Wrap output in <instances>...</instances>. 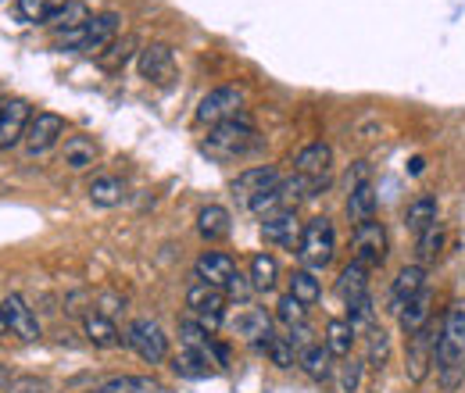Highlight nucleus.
Returning a JSON list of instances; mask_svg holds the SVG:
<instances>
[{
  "instance_id": "nucleus-1",
  "label": "nucleus",
  "mask_w": 465,
  "mask_h": 393,
  "mask_svg": "<svg viewBox=\"0 0 465 393\" xmlns=\"http://www.w3.org/2000/svg\"><path fill=\"white\" fill-rule=\"evenodd\" d=\"M265 147V140L258 136V129L251 125V118L240 112L236 118L223 122V125H212L208 140L201 143V151L215 162H236V158H247V154H258Z\"/></svg>"
},
{
  "instance_id": "nucleus-2",
  "label": "nucleus",
  "mask_w": 465,
  "mask_h": 393,
  "mask_svg": "<svg viewBox=\"0 0 465 393\" xmlns=\"http://www.w3.org/2000/svg\"><path fill=\"white\" fill-rule=\"evenodd\" d=\"M118 29H122V15L118 11H101V15H90V22L68 29V33H58L54 47L58 51H79V54L101 57L118 40Z\"/></svg>"
},
{
  "instance_id": "nucleus-3",
  "label": "nucleus",
  "mask_w": 465,
  "mask_h": 393,
  "mask_svg": "<svg viewBox=\"0 0 465 393\" xmlns=\"http://www.w3.org/2000/svg\"><path fill=\"white\" fill-rule=\"evenodd\" d=\"M337 258V229L326 215H315L308 219L304 229H301V243H297V261L301 269L308 272H322L330 269Z\"/></svg>"
},
{
  "instance_id": "nucleus-4",
  "label": "nucleus",
  "mask_w": 465,
  "mask_h": 393,
  "mask_svg": "<svg viewBox=\"0 0 465 393\" xmlns=\"http://www.w3.org/2000/svg\"><path fill=\"white\" fill-rule=\"evenodd\" d=\"M226 304H230V297H226V290H219V286H212V282L204 280H193L186 286V308H190V319H197L204 329H219L223 322H226Z\"/></svg>"
},
{
  "instance_id": "nucleus-5",
  "label": "nucleus",
  "mask_w": 465,
  "mask_h": 393,
  "mask_svg": "<svg viewBox=\"0 0 465 393\" xmlns=\"http://www.w3.org/2000/svg\"><path fill=\"white\" fill-rule=\"evenodd\" d=\"M122 337H125V347L140 361H147V365H165L169 361V337L154 319H133Z\"/></svg>"
},
{
  "instance_id": "nucleus-6",
  "label": "nucleus",
  "mask_w": 465,
  "mask_h": 393,
  "mask_svg": "<svg viewBox=\"0 0 465 393\" xmlns=\"http://www.w3.org/2000/svg\"><path fill=\"white\" fill-rule=\"evenodd\" d=\"M437 339H440V322H430L426 329L405 337V379L408 383H426L437 361Z\"/></svg>"
},
{
  "instance_id": "nucleus-7",
  "label": "nucleus",
  "mask_w": 465,
  "mask_h": 393,
  "mask_svg": "<svg viewBox=\"0 0 465 393\" xmlns=\"http://www.w3.org/2000/svg\"><path fill=\"white\" fill-rule=\"evenodd\" d=\"M387 251H391V240H387V229L380 219H369V222L351 229V261H358L372 272V269H383Z\"/></svg>"
},
{
  "instance_id": "nucleus-8",
  "label": "nucleus",
  "mask_w": 465,
  "mask_h": 393,
  "mask_svg": "<svg viewBox=\"0 0 465 393\" xmlns=\"http://www.w3.org/2000/svg\"><path fill=\"white\" fill-rule=\"evenodd\" d=\"M240 108H243V90H240V86H215V90H208V93L201 97L193 118H197L201 125H223V122L236 118Z\"/></svg>"
},
{
  "instance_id": "nucleus-9",
  "label": "nucleus",
  "mask_w": 465,
  "mask_h": 393,
  "mask_svg": "<svg viewBox=\"0 0 465 393\" xmlns=\"http://www.w3.org/2000/svg\"><path fill=\"white\" fill-rule=\"evenodd\" d=\"M61 140H64V118L54 112H36L33 122H29V129H25L22 147H25L29 158H40V154H47Z\"/></svg>"
},
{
  "instance_id": "nucleus-10",
  "label": "nucleus",
  "mask_w": 465,
  "mask_h": 393,
  "mask_svg": "<svg viewBox=\"0 0 465 393\" xmlns=\"http://www.w3.org/2000/svg\"><path fill=\"white\" fill-rule=\"evenodd\" d=\"M276 319H272V311H265V308H258V304H240V311L230 319V333L240 339H247L251 347H258L265 337H272L276 329Z\"/></svg>"
},
{
  "instance_id": "nucleus-11",
  "label": "nucleus",
  "mask_w": 465,
  "mask_h": 393,
  "mask_svg": "<svg viewBox=\"0 0 465 393\" xmlns=\"http://www.w3.org/2000/svg\"><path fill=\"white\" fill-rule=\"evenodd\" d=\"M33 122V104L22 97H7L0 108V151H11L25 140V129Z\"/></svg>"
},
{
  "instance_id": "nucleus-12",
  "label": "nucleus",
  "mask_w": 465,
  "mask_h": 393,
  "mask_svg": "<svg viewBox=\"0 0 465 393\" xmlns=\"http://www.w3.org/2000/svg\"><path fill=\"white\" fill-rule=\"evenodd\" d=\"M301 229L304 222L297 219V208H283V211H272L262 219V240L272 247H283V251H297Z\"/></svg>"
},
{
  "instance_id": "nucleus-13",
  "label": "nucleus",
  "mask_w": 465,
  "mask_h": 393,
  "mask_svg": "<svg viewBox=\"0 0 465 393\" xmlns=\"http://www.w3.org/2000/svg\"><path fill=\"white\" fill-rule=\"evenodd\" d=\"M422 290H430V272H426L422 265H415V261H411V265H405V269L394 276V282H391L387 311H391V315H398L408 300H415Z\"/></svg>"
},
{
  "instance_id": "nucleus-14",
  "label": "nucleus",
  "mask_w": 465,
  "mask_h": 393,
  "mask_svg": "<svg viewBox=\"0 0 465 393\" xmlns=\"http://www.w3.org/2000/svg\"><path fill=\"white\" fill-rule=\"evenodd\" d=\"M136 68L147 83H173L175 79V54L169 44H147L140 54H136Z\"/></svg>"
},
{
  "instance_id": "nucleus-15",
  "label": "nucleus",
  "mask_w": 465,
  "mask_h": 393,
  "mask_svg": "<svg viewBox=\"0 0 465 393\" xmlns=\"http://www.w3.org/2000/svg\"><path fill=\"white\" fill-rule=\"evenodd\" d=\"M0 304H4V315H7V329H11V337L25 339V343H36V339L44 337L36 311H33L18 293H7Z\"/></svg>"
},
{
  "instance_id": "nucleus-16",
  "label": "nucleus",
  "mask_w": 465,
  "mask_h": 393,
  "mask_svg": "<svg viewBox=\"0 0 465 393\" xmlns=\"http://www.w3.org/2000/svg\"><path fill=\"white\" fill-rule=\"evenodd\" d=\"M280 182H283V172L276 169V165H251V169H243L232 179V193L247 204L251 197H258L262 190H272Z\"/></svg>"
},
{
  "instance_id": "nucleus-17",
  "label": "nucleus",
  "mask_w": 465,
  "mask_h": 393,
  "mask_svg": "<svg viewBox=\"0 0 465 393\" xmlns=\"http://www.w3.org/2000/svg\"><path fill=\"white\" fill-rule=\"evenodd\" d=\"M97 158H101V147H97V140H90V136H83V133H75V136H64L61 140V165L72 172H86L97 165Z\"/></svg>"
},
{
  "instance_id": "nucleus-18",
  "label": "nucleus",
  "mask_w": 465,
  "mask_h": 393,
  "mask_svg": "<svg viewBox=\"0 0 465 393\" xmlns=\"http://www.w3.org/2000/svg\"><path fill=\"white\" fill-rule=\"evenodd\" d=\"M236 272V258L226 251H204L197 261H193V280H204L219 290H226L230 276Z\"/></svg>"
},
{
  "instance_id": "nucleus-19",
  "label": "nucleus",
  "mask_w": 465,
  "mask_h": 393,
  "mask_svg": "<svg viewBox=\"0 0 465 393\" xmlns=\"http://www.w3.org/2000/svg\"><path fill=\"white\" fill-rule=\"evenodd\" d=\"M333 169V147L326 140H312L293 154V172L301 175H330Z\"/></svg>"
},
{
  "instance_id": "nucleus-20",
  "label": "nucleus",
  "mask_w": 465,
  "mask_h": 393,
  "mask_svg": "<svg viewBox=\"0 0 465 393\" xmlns=\"http://www.w3.org/2000/svg\"><path fill=\"white\" fill-rule=\"evenodd\" d=\"M297 368H301L308 379H315V383H330L333 372H337L333 354L326 350V343H312V347H304V350L297 354Z\"/></svg>"
},
{
  "instance_id": "nucleus-21",
  "label": "nucleus",
  "mask_w": 465,
  "mask_h": 393,
  "mask_svg": "<svg viewBox=\"0 0 465 393\" xmlns=\"http://www.w3.org/2000/svg\"><path fill=\"white\" fill-rule=\"evenodd\" d=\"M83 333H86V339L94 347H101V350H115L118 343H125V337L118 333L115 319H108L101 311H86L83 315Z\"/></svg>"
},
{
  "instance_id": "nucleus-22",
  "label": "nucleus",
  "mask_w": 465,
  "mask_h": 393,
  "mask_svg": "<svg viewBox=\"0 0 465 393\" xmlns=\"http://www.w3.org/2000/svg\"><path fill=\"white\" fill-rule=\"evenodd\" d=\"M430 322H433V293H430V290H422L415 300H408L405 308L398 311V326H401L405 337L419 333V329H426Z\"/></svg>"
},
{
  "instance_id": "nucleus-23",
  "label": "nucleus",
  "mask_w": 465,
  "mask_h": 393,
  "mask_svg": "<svg viewBox=\"0 0 465 393\" xmlns=\"http://www.w3.org/2000/svg\"><path fill=\"white\" fill-rule=\"evenodd\" d=\"M444 247H448V229H444V222L437 219L430 229H422V232L415 236V265L430 269V265L444 254Z\"/></svg>"
},
{
  "instance_id": "nucleus-24",
  "label": "nucleus",
  "mask_w": 465,
  "mask_h": 393,
  "mask_svg": "<svg viewBox=\"0 0 465 393\" xmlns=\"http://www.w3.org/2000/svg\"><path fill=\"white\" fill-rule=\"evenodd\" d=\"M169 365H173L175 376H183V379H208V376H215V361L208 354H201V350H190V347H183L179 354H173Z\"/></svg>"
},
{
  "instance_id": "nucleus-25",
  "label": "nucleus",
  "mask_w": 465,
  "mask_h": 393,
  "mask_svg": "<svg viewBox=\"0 0 465 393\" xmlns=\"http://www.w3.org/2000/svg\"><path fill=\"white\" fill-rule=\"evenodd\" d=\"M197 232L208 240V243H219L232 232V215L223 204H208L197 211Z\"/></svg>"
},
{
  "instance_id": "nucleus-26",
  "label": "nucleus",
  "mask_w": 465,
  "mask_h": 393,
  "mask_svg": "<svg viewBox=\"0 0 465 393\" xmlns=\"http://www.w3.org/2000/svg\"><path fill=\"white\" fill-rule=\"evenodd\" d=\"M337 297L344 300V308L361 300V297H369V269L358 265V261H348L341 269V280H337Z\"/></svg>"
},
{
  "instance_id": "nucleus-27",
  "label": "nucleus",
  "mask_w": 465,
  "mask_h": 393,
  "mask_svg": "<svg viewBox=\"0 0 465 393\" xmlns=\"http://www.w3.org/2000/svg\"><path fill=\"white\" fill-rule=\"evenodd\" d=\"M247 276H251V286H254L258 293H269V290H276V282H280V261H276L269 251H258V254H251V261H247Z\"/></svg>"
},
{
  "instance_id": "nucleus-28",
  "label": "nucleus",
  "mask_w": 465,
  "mask_h": 393,
  "mask_svg": "<svg viewBox=\"0 0 465 393\" xmlns=\"http://www.w3.org/2000/svg\"><path fill=\"white\" fill-rule=\"evenodd\" d=\"M376 186L372 182H361V186H354L348 190V204H344V211H348V222L351 225H361L369 222V219H376Z\"/></svg>"
},
{
  "instance_id": "nucleus-29",
  "label": "nucleus",
  "mask_w": 465,
  "mask_h": 393,
  "mask_svg": "<svg viewBox=\"0 0 465 393\" xmlns=\"http://www.w3.org/2000/svg\"><path fill=\"white\" fill-rule=\"evenodd\" d=\"M90 4L86 0H61L58 7L47 15V22L44 25H54L58 33H68V29H75V25H83V22H90Z\"/></svg>"
},
{
  "instance_id": "nucleus-30",
  "label": "nucleus",
  "mask_w": 465,
  "mask_h": 393,
  "mask_svg": "<svg viewBox=\"0 0 465 393\" xmlns=\"http://www.w3.org/2000/svg\"><path fill=\"white\" fill-rule=\"evenodd\" d=\"M440 219V208H437V197H430V193H419V197H411L405 208V225L419 236L422 229H430V225Z\"/></svg>"
},
{
  "instance_id": "nucleus-31",
  "label": "nucleus",
  "mask_w": 465,
  "mask_h": 393,
  "mask_svg": "<svg viewBox=\"0 0 465 393\" xmlns=\"http://www.w3.org/2000/svg\"><path fill=\"white\" fill-rule=\"evenodd\" d=\"M322 343H326V350H330L333 358L344 361V358H351V350H354V343H358V333L351 329L348 319H330V322H326V339H322Z\"/></svg>"
},
{
  "instance_id": "nucleus-32",
  "label": "nucleus",
  "mask_w": 465,
  "mask_h": 393,
  "mask_svg": "<svg viewBox=\"0 0 465 393\" xmlns=\"http://www.w3.org/2000/svg\"><path fill=\"white\" fill-rule=\"evenodd\" d=\"M86 193H90V201H94L97 208H118V204L125 201V182H122L118 175H97Z\"/></svg>"
},
{
  "instance_id": "nucleus-33",
  "label": "nucleus",
  "mask_w": 465,
  "mask_h": 393,
  "mask_svg": "<svg viewBox=\"0 0 465 393\" xmlns=\"http://www.w3.org/2000/svg\"><path fill=\"white\" fill-rule=\"evenodd\" d=\"M254 350H262L276 368H293V365H297V347L291 343L287 333H272V337H265Z\"/></svg>"
},
{
  "instance_id": "nucleus-34",
  "label": "nucleus",
  "mask_w": 465,
  "mask_h": 393,
  "mask_svg": "<svg viewBox=\"0 0 465 393\" xmlns=\"http://www.w3.org/2000/svg\"><path fill=\"white\" fill-rule=\"evenodd\" d=\"M291 297H297L304 308H312V304H319L322 300V282L315 272H308V269H293L291 272V290H287Z\"/></svg>"
},
{
  "instance_id": "nucleus-35",
  "label": "nucleus",
  "mask_w": 465,
  "mask_h": 393,
  "mask_svg": "<svg viewBox=\"0 0 465 393\" xmlns=\"http://www.w3.org/2000/svg\"><path fill=\"white\" fill-rule=\"evenodd\" d=\"M365 368H376V372H383V365L391 361V337H387V329L383 326H376L372 333H365Z\"/></svg>"
},
{
  "instance_id": "nucleus-36",
  "label": "nucleus",
  "mask_w": 465,
  "mask_h": 393,
  "mask_svg": "<svg viewBox=\"0 0 465 393\" xmlns=\"http://www.w3.org/2000/svg\"><path fill=\"white\" fill-rule=\"evenodd\" d=\"M94 393H162V383L154 376H115Z\"/></svg>"
},
{
  "instance_id": "nucleus-37",
  "label": "nucleus",
  "mask_w": 465,
  "mask_h": 393,
  "mask_svg": "<svg viewBox=\"0 0 465 393\" xmlns=\"http://www.w3.org/2000/svg\"><path fill=\"white\" fill-rule=\"evenodd\" d=\"M272 319L283 326V333H291V329H297V326H304V322H308V308H304L297 297L283 293V297L276 300V311H272Z\"/></svg>"
},
{
  "instance_id": "nucleus-38",
  "label": "nucleus",
  "mask_w": 465,
  "mask_h": 393,
  "mask_svg": "<svg viewBox=\"0 0 465 393\" xmlns=\"http://www.w3.org/2000/svg\"><path fill=\"white\" fill-rule=\"evenodd\" d=\"M440 343L465 350V304H451L440 322Z\"/></svg>"
},
{
  "instance_id": "nucleus-39",
  "label": "nucleus",
  "mask_w": 465,
  "mask_h": 393,
  "mask_svg": "<svg viewBox=\"0 0 465 393\" xmlns=\"http://www.w3.org/2000/svg\"><path fill=\"white\" fill-rule=\"evenodd\" d=\"M333 376H337V393H358L361 376H365V361L361 358H344Z\"/></svg>"
},
{
  "instance_id": "nucleus-40",
  "label": "nucleus",
  "mask_w": 465,
  "mask_h": 393,
  "mask_svg": "<svg viewBox=\"0 0 465 393\" xmlns=\"http://www.w3.org/2000/svg\"><path fill=\"white\" fill-rule=\"evenodd\" d=\"M133 51H136V36H122V40H115V44H112L104 54L97 57V61H101L108 72H118V68H122V64L133 57Z\"/></svg>"
},
{
  "instance_id": "nucleus-41",
  "label": "nucleus",
  "mask_w": 465,
  "mask_h": 393,
  "mask_svg": "<svg viewBox=\"0 0 465 393\" xmlns=\"http://www.w3.org/2000/svg\"><path fill=\"white\" fill-rule=\"evenodd\" d=\"M61 0H18V18L22 22H33V25H44L47 15L58 7Z\"/></svg>"
},
{
  "instance_id": "nucleus-42",
  "label": "nucleus",
  "mask_w": 465,
  "mask_h": 393,
  "mask_svg": "<svg viewBox=\"0 0 465 393\" xmlns=\"http://www.w3.org/2000/svg\"><path fill=\"white\" fill-rule=\"evenodd\" d=\"M254 293H258V290L251 286V276L236 269V272L230 276V282H226V297H230V300H236V304H247Z\"/></svg>"
},
{
  "instance_id": "nucleus-43",
  "label": "nucleus",
  "mask_w": 465,
  "mask_h": 393,
  "mask_svg": "<svg viewBox=\"0 0 465 393\" xmlns=\"http://www.w3.org/2000/svg\"><path fill=\"white\" fill-rule=\"evenodd\" d=\"M0 393H47V379H36V376H22V379H11Z\"/></svg>"
},
{
  "instance_id": "nucleus-44",
  "label": "nucleus",
  "mask_w": 465,
  "mask_h": 393,
  "mask_svg": "<svg viewBox=\"0 0 465 393\" xmlns=\"http://www.w3.org/2000/svg\"><path fill=\"white\" fill-rule=\"evenodd\" d=\"M361 182H372V165L369 162H354L344 175V190H354V186H361Z\"/></svg>"
},
{
  "instance_id": "nucleus-45",
  "label": "nucleus",
  "mask_w": 465,
  "mask_h": 393,
  "mask_svg": "<svg viewBox=\"0 0 465 393\" xmlns=\"http://www.w3.org/2000/svg\"><path fill=\"white\" fill-rule=\"evenodd\" d=\"M11 329H7V315H4V304H0V337H7Z\"/></svg>"
},
{
  "instance_id": "nucleus-46",
  "label": "nucleus",
  "mask_w": 465,
  "mask_h": 393,
  "mask_svg": "<svg viewBox=\"0 0 465 393\" xmlns=\"http://www.w3.org/2000/svg\"><path fill=\"white\" fill-rule=\"evenodd\" d=\"M11 383V372H7V365H0V390Z\"/></svg>"
},
{
  "instance_id": "nucleus-47",
  "label": "nucleus",
  "mask_w": 465,
  "mask_h": 393,
  "mask_svg": "<svg viewBox=\"0 0 465 393\" xmlns=\"http://www.w3.org/2000/svg\"><path fill=\"white\" fill-rule=\"evenodd\" d=\"M0 108H4V101H0Z\"/></svg>"
},
{
  "instance_id": "nucleus-48",
  "label": "nucleus",
  "mask_w": 465,
  "mask_h": 393,
  "mask_svg": "<svg viewBox=\"0 0 465 393\" xmlns=\"http://www.w3.org/2000/svg\"><path fill=\"white\" fill-rule=\"evenodd\" d=\"M86 393H94V390H86Z\"/></svg>"
}]
</instances>
